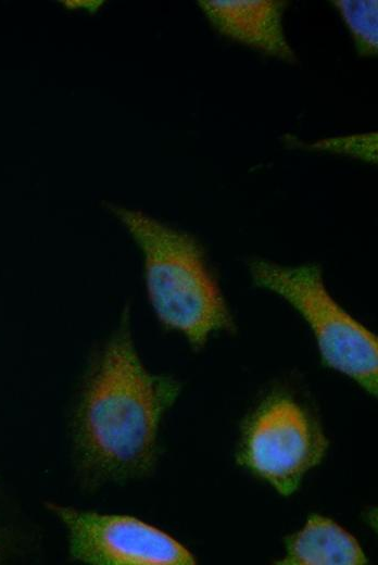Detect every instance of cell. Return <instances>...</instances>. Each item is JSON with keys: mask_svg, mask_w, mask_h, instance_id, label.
Instances as JSON below:
<instances>
[{"mask_svg": "<svg viewBox=\"0 0 378 565\" xmlns=\"http://www.w3.org/2000/svg\"><path fill=\"white\" fill-rule=\"evenodd\" d=\"M181 391L150 372L136 349L128 307L91 357L72 404L67 435L73 475L89 493L150 476L160 457L163 417Z\"/></svg>", "mask_w": 378, "mask_h": 565, "instance_id": "obj_1", "label": "cell"}, {"mask_svg": "<svg viewBox=\"0 0 378 565\" xmlns=\"http://www.w3.org/2000/svg\"><path fill=\"white\" fill-rule=\"evenodd\" d=\"M143 256L149 302L163 327L181 334L201 350L236 323L201 243L190 234L141 211L108 203Z\"/></svg>", "mask_w": 378, "mask_h": 565, "instance_id": "obj_2", "label": "cell"}, {"mask_svg": "<svg viewBox=\"0 0 378 565\" xmlns=\"http://www.w3.org/2000/svg\"><path fill=\"white\" fill-rule=\"evenodd\" d=\"M248 268L256 287L282 298L305 321L325 367L343 374L377 397V336L331 296L319 265H281L254 258Z\"/></svg>", "mask_w": 378, "mask_h": 565, "instance_id": "obj_3", "label": "cell"}, {"mask_svg": "<svg viewBox=\"0 0 378 565\" xmlns=\"http://www.w3.org/2000/svg\"><path fill=\"white\" fill-rule=\"evenodd\" d=\"M329 441L311 404L285 387L269 390L240 426L237 463L279 494L294 493L326 456Z\"/></svg>", "mask_w": 378, "mask_h": 565, "instance_id": "obj_4", "label": "cell"}, {"mask_svg": "<svg viewBox=\"0 0 378 565\" xmlns=\"http://www.w3.org/2000/svg\"><path fill=\"white\" fill-rule=\"evenodd\" d=\"M66 533L71 561L87 565H194L196 555L168 532L136 516L48 501Z\"/></svg>", "mask_w": 378, "mask_h": 565, "instance_id": "obj_5", "label": "cell"}, {"mask_svg": "<svg viewBox=\"0 0 378 565\" xmlns=\"http://www.w3.org/2000/svg\"><path fill=\"white\" fill-rule=\"evenodd\" d=\"M217 33L245 47L295 64L297 54L285 34L282 0H200L197 2Z\"/></svg>", "mask_w": 378, "mask_h": 565, "instance_id": "obj_6", "label": "cell"}, {"mask_svg": "<svg viewBox=\"0 0 378 565\" xmlns=\"http://www.w3.org/2000/svg\"><path fill=\"white\" fill-rule=\"evenodd\" d=\"M357 539L331 518L311 514L304 526L285 538L282 565H364Z\"/></svg>", "mask_w": 378, "mask_h": 565, "instance_id": "obj_7", "label": "cell"}, {"mask_svg": "<svg viewBox=\"0 0 378 565\" xmlns=\"http://www.w3.org/2000/svg\"><path fill=\"white\" fill-rule=\"evenodd\" d=\"M331 3L346 25L360 56H376L378 52L377 0H336Z\"/></svg>", "mask_w": 378, "mask_h": 565, "instance_id": "obj_8", "label": "cell"}, {"mask_svg": "<svg viewBox=\"0 0 378 565\" xmlns=\"http://www.w3.org/2000/svg\"><path fill=\"white\" fill-rule=\"evenodd\" d=\"M306 149L328 151L331 153L350 155L364 162L377 161V134H358L341 137L320 139L313 143H306Z\"/></svg>", "mask_w": 378, "mask_h": 565, "instance_id": "obj_9", "label": "cell"}, {"mask_svg": "<svg viewBox=\"0 0 378 565\" xmlns=\"http://www.w3.org/2000/svg\"><path fill=\"white\" fill-rule=\"evenodd\" d=\"M16 542L15 531L8 524L0 520V562L14 551Z\"/></svg>", "mask_w": 378, "mask_h": 565, "instance_id": "obj_10", "label": "cell"}, {"mask_svg": "<svg viewBox=\"0 0 378 565\" xmlns=\"http://www.w3.org/2000/svg\"><path fill=\"white\" fill-rule=\"evenodd\" d=\"M67 9H88L94 13L103 3L102 0H64L60 1Z\"/></svg>", "mask_w": 378, "mask_h": 565, "instance_id": "obj_11", "label": "cell"}]
</instances>
